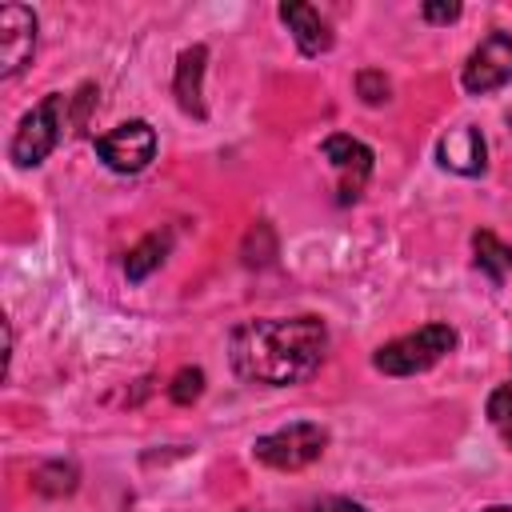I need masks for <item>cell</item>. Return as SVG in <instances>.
<instances>
[{
	"label": "cell",
	"instance_id": "8992f818",
	"mask_svg": "<svg viewBox=\"0 0 512 512\" xmlns=\"http://www.w3.org/2000/svg\"><path fill=\"white\" fill-rule=\"evenodd\" d=\"M96 156L112 172H140L156 156V132L148 120H128V124L96 136Z\"/></svg>",
	"mask_w": 512,
	"mask_h": 512
},
{
	"label": "cell",
	"instance_id": "5bb4252c",
	"mask_svg": "<svg viewBox=\"0 0 512 512\" xmlns=\"http://www.w3.org/2000/svg\"><path fill=\"white\" fill-rule=\"evenodd\" d=\"M488 420H492V428L500 432V440L512 448V384H500V388L488 396Z\"/></svg>",
	"mask_w": 512,
	"mask_h": 512
},
{
	"label": "cell",
	"instance_id": "7c38bea8",
	"mask_svg": "<svg viewBox=\"0 0 512 512\" xmlns=\"http://www.w3.org/2000/svg\"><path fill=\"white\" fill-rule=\"evenodd\" d=\"M472 248H476V268L488 276V280H504L512 272V248L496 236V232H476L472 236Z\"/></svg>",
	"mask_w": 512,
	"mask_h": 512
},
{
	"label": "cell",
	"instance_id": "e0dca14e",
	"mask_svg": "<svg viewBox=\"0 0 512 512\" xmlns=\"http://www.w3.org/2000/svg\"><path fill=\"white\" fill-rule=\"evenodd\" d=\"M316 512H368L360 500H348V496H328L316 504Z\"/></svg>",
	"mask_w": 512,
	"mask_h": 512
},
{
	"label": "cell",
	"instance_id": "5b68a950",
	"mask_svg": "<svg viewBox=\"0 0 512 512\" xmlns=\"http://www.w3.org/2000/svg\"><path fill=\"white\" fill-rule=\"evenodd\" d=\"M512 80V32H488L472 56L464 60V72H460V84L472 92V96H484V92H496Z\"/></svg>",
	"mask_w": 512,
	"mask_h": 512
},
{
	"label": "cell",
	"instance_id": "9c48e42d",
	"mask_svg": "<svg viewBox=\"0 0 512 512\" xmlns=\"http://www.w3.org/2000/svg\"><path fill=\"white\" fill-rule=\"evenodd\" d=\"M436 160L456 176H480L488 168V144L476 124H456L436 140Z\"/></svg>",
	"mask_w": 512,
	"mask_h": 512
},
{
	"label": "cell",
	"instance_id": "2e32d148",
	"mask_svg": "<svg viewBox=\"0 0 512 512\" xmlns=\"http://www.w3.org/2000/svg\"><path fill=\"white\" fill-rule=\"evenodd\" d=\"M356 92L364 96V104H384V100H388V92H392V84H388V76H384V72L364 68V72L356 76Z\"/></svg>",
	"mask_w": 512,
	"mask_h": 512
},
{
	"label": "cell",
	"instance_id": "9a60e30c",
	"mask_svg": "<svg viewBox=\"0 0 512 512\" xmlns=\"http://www.w3.org/2000/svg\"><path fill=\"white\" fill-rule=\"evenodd\" d=\"M200 392H204V372L200 368H180L168 384L172 404H192V400H200Z\"/></svg>",
	"mask_w": 512,
	"mask_h": 512
},
{
	"label": "cell",
	"instance_id": "4fadbf2b",
	"mask_svg": "<svg viewBox=\"0 0 512 512\" xmlns=\"http://www.w3.org/2000/svg\"><path fill=\"white\" fill-rule=\"evenodd\" d=\"M164 252H168V236H160V232L144 236V240L124 256V272H128V280H144L148 272H156V268L164 264Z\"/></svg>",
	"mask_w": 512,
	"mask_h": 512
},
{
	"label": "cell",
	"instance_id": "277c9868",
	"mask_svg": "<svg viewBox=\"0 0 512 512\" xmlns=\"http://www.w3.org/2000/svg\"><path fill=\"white\" fill-rule=\"evenodd\" d=\"M324 448H328V432L312 420H296V424H284V428L260 436L252 444V456L276 472H300L312 460H320Z\"/></svg>",
	"mask_w": 512,
	"mask_h": 512
},
{
	"label": "cell",
	"instance_id": "d6986e66",
	"mask_svg": "<svg viewBox=\"0 0 512 512\" xmlns=\"http://www.w3.org/2000/svg\"><path fill=\"white\" fill-rule=\"evenodd\" d=\"M484 512H512V508H504V504H492V508H484Z\"/></svg>",
	"mask_w": 512,
	"mask_h": 512
},
{
	"label": "cell",
	"instance_id": "ac0fdd59",
	"mask_svg": "<svg viewBox=\"0 0 512 512\" xmlns=\"http://www.w3.org/2000/svg\"><path fill=\"white\" fill-rule=\"evenodd\" d=\"M456 16H460V4H424V20L432 24H448Z\"/></svg>",
	"mask_w": 512,
	"mask_h": 512
},
{
	"label": "cell",
	"instance_id": "ba28073f",
	"mask_svg": "<svg viewBox=\"0 0 512 512\" xmlns=\"http://www.w3.org/2000/svg\"><path fill=\"white\" fill-rule=\"evenodd\" d=\"M36 52V16L24 4L0 8V76L12 80Z\"/></svg>",
	"mask_w": 512,
	"mask_h": 512
},
{
	"label": "cell",
	"instance_id": "7a4b0ae2",
	"mask_svg": "<svg viewBox=\"0 0 512 512\" xmlns=\"http://www.w3.org/2000/svg\"><path fill=\"white\" fill-rule=\"evenodd\" d=\"M452 348H456V328H448V324H424V328H416L408 336H396L384 348H376L372 364L384 376H416V372H428L432 364H440Z\"/></svg>",
	"mask_w": 512,
	"mask_h": 512
},
{
	"label": "cell",
	"instance_id": "30bf717a",
	"mask_svg": "<svg viewBox=\"0 0 512 512\" xmlns=\"http://www.w3.org/2000/svg\"><path fill=\"white\" fill-rule=\"evenodd\" d=\"M280 20L288 24V32H292V40L304 56H320V52L332 48V24L312 4H300V0L280 4Z\"/></svg>",
	"mask_w": 512,
	"mask_h": 512
},
{
	"label": "cell",
	"instance_id": "8fae6325",
	"mask_svg": "<svg viewBox=\"0 0 512 512\" xmlns=\"http://www.w3.org/2000/svg\"><path fill=\"white\" fill-rule=\"evenodd\" d=\"M204 64H208V48L204 44H192L180 52L176 60V80H172V92H176V104L188 112V116H204Z\"/></svg>",
	"mask_w": 512,
	"mask_h": 512
},
{
	"label": "cell",
	"instance_id": "6da1fadb",
	"mask_svg": "<svg viewBox=\"0 0 512 512\" xmlns=\"http://www.w3.org/2000/svg\"><path fill=\"white\" fill-rule=\"evenodd\" d=\"M324 348H328V328L316 316L244 320L228 340V360L240 380L284 388L312 376L324 360Z\"/></svg>",
	"mask_w": 512,
	"mask_h": 512
},
{
	"label": "cell",
	"instance_id": "52a82bcc",
	"mask_svg": "<svg viewBox=\"0 0 512 512\" xmlns=\"http://www.w3.org/2000/svg\"><path fill=\"white\" fill-rule=\"evenodd\" d=\"M324 160L332 164V172H336V200L340 204H352L360 192H364V184H368V176H372V148L368 144H360L356 136H344V132H336V136H328L324 140Z\"/></svg>",
	"mask_w": 512,
	"mask_h": 512
},
{
	"label": "cell",
	"instance_id": "3957f363",
	"mask_svg": "<svg viewBox=\"0 0 512 512\" xmlns=\"http://www.w3.org/2000/svg\"><path fill=\"white\" fill-rule=\"evenodd\" d=\"M68 96L60 92H48L32 112H24L12 144H8V156L20 164V168H32L40 160H48V152L60 144L64 128H68Z\"/></svg>",
	"mask_w": 512,
	"mask_h": 512
}]
</instances>
